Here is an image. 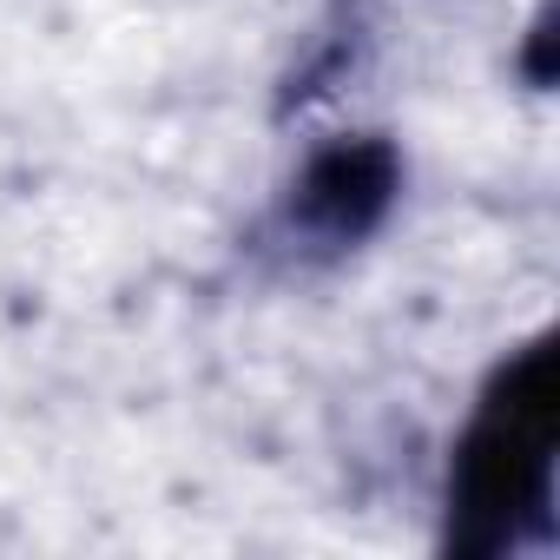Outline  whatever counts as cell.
I'll return each mask as SVG.
<instances>
[{
  "mask_svg": "<svg viewBox=\"0 0 560 560\" xmlns=\"http://www.w3.org/2000/svg\"><path fill=\"white\" fill-rule=\"evenodd\" d=\"M553 448H560V357L553 337L514 350L448 462V553L494 560L547 534L553 521Z\"/></svg>",
  "mask_w": 560,
  "mask_h": 560,
  "instance_id": "obj_1",
  "label": "cell"
},
{
  "mask_svg": "<svg viewBox=\"0 0 560 560\" xmlns=\"http://www.w3.org/2000/svg\"><path fill=\"white\" fill-rule=\"evenodd\" d=\"M396 198V152L383 139H343L311 159L298 185V224L324 244H357L383 224Z\"/></svg>",
  "mask_w": 560,
  "mask_h": 560,
  "instance_id": "obj_2",
  "label": "cell"
}]
</instances>
